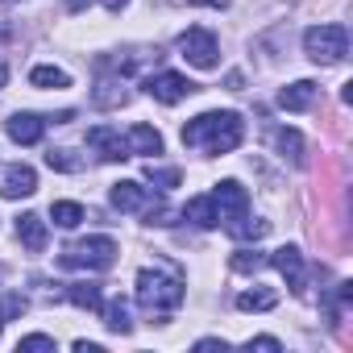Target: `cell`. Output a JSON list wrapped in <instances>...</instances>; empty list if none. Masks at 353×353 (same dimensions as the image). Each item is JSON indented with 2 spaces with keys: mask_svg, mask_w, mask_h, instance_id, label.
<instances>
[{
  "mask_svg": "<svg viewBox=\"0 0 353 353\" xmlns=\"http://www.w3.org/2000/svg\"><path fill=\"white\" fill-rule=\"evenodd\" d=\"M245 137V121L237 112H200L183 125V145L204 154H233Z\"/></svg>",
  "mask_w": 353,
  "mask_h": 353,
  "instance_id": "1",
  "label": "cell"
},
{
  "mask_svg": "<svg viewBox=\"0 0 353 353\" xmlns=\"http://www.w3.org/2000/svg\"><path fill=\"white\" fill-rule=\"evenodd\" d=\"M183 299H188L183 279H170L158 270H137V303L145 312H174Z\"/></svg>",
  "mask_w": 353,
  "mask_h": 353,
  "instance_id": "2",
  "label": "cell"
},
{
  "mask_svg": "<svg viewBox=\"0 0 353 353\" xmlns=\"http://www.w3.org/2000/svg\"><path fill=\"white\" fill-rule=\"evenodd\" d=\"M303 50H307V59L312 63H324V67H332V63H341L345 54H349V30L345 26H312L307 34H303Z\"/></svg>",
  "mask_w": 353,
  "mask_h": 353,
  "instance_id": "3",
  "label": "cell"
},
{
  "mask_svg": "<svg viewBox=\"0 0 353 353\" xmlns=\"http://www.w3.org/2000/svg\"><path fill=\"white\" fill-rule=\"evenodd\" d=\"M59 262L71 266V270H108V266L117 262V241H112V237H88V241H75V245L63 250Z\"/></svg>",
  "mask_w": 353,
  "mask_h": 353,
  "instance_id": "4",
  "label": "cell"
},
{
  "mask_svg": "<svg viewBox=\"0 0 353 353\" xmlns=\"http://www.w3.org/2000/svg\"><path fill=\"white\" fill-rule=\"evenodd\" d=\"M145 92L158 100V104H179V100H188L192 92H200L188 75H179V71H158V75H150L145 79Z\"/></svg>",
  "mask_w": 353,
  "mask_h": 353,
  "instance_id": "5",
  "label": "cell"
},
{
  "mask_svg": "<svg viewBox=\"0 0 353 353\" xmlns=\"http://www.w3.org/2000/svg\"><path fill=\"white\" fill-rule=\"evenodd\" d=\"M179 50H183V59H188L192 67H200V71H212V67H216V54H221V46H216V38H212L208 30H188V34L179 38Z\"/></svg>",
  "mask_w": 353,
  "mask_h": 353,
  "instance_id": "6",
  "label": "cell"
},
{
  "mask_svg": "<svg viewBox=\"0 0 353 353\" xmlns=\"http://www.w3.org/2000/svg\"><path fill=\"white\" fill-rule=\"evenodd\" d=\"M212 204H216V216H221L225 225H233V221H241V216L250 212V192H245L237 179H225V183H216Z\"/></svg>",
  "mask_w": 353,
  "mask_h": 353,
  "instance_id": "7",
  "label": "cell"
},
{
  "mask_svg": "<svg viewBox=\"0 0 353 353\" xmlns=\"http://www.w3.org/2000/svg\"><path fill=\"white\" fill-rule=\"evenodd\" d=\"M34 192H38V170L34 166H26V162L5 166V174H0V196L5 200H26Z\"/></svg>",
  "mask_w": 353,
  "mask_h": 353,
  "instance_id": "8",
  "label": "cell"
},
{
  "mask_svg": "<svg viewBox=\"0 0 353 353\" xmlns=\"http://www.w3.org/2000/svg\"><path fill=\"white\" fill-rule=\"evenodd\" d=\"M88 145H92L104 162H125V158H129V141H125L117 129H108V125L88 129Z\"/></svg>",
  "mask_w": 353,
  "mask_h": 353,
  "instance_id": "9",
  "label": "cell"
},
{
  "mask_svg": "<svg viewBox=\"0 0 353 353\" xmlns=\"http://www.w3.org/2000/svg\"><path fill=\"white\" fill-rule=\"evenodd\" d=\"M112 208H121V212H145L158 196L150 192V188H141V183H133V179H121V183H112Z\"/></svg>",
  "mask_w": 353,
  "mask_h": 353,
  "instance_id": "10",
  "label": "cell"
},
{
  "mask_svg": "<svg viewBox=\"0 0 353 353\" xmlns=\"http://www.w3.org/2000/svg\"><path fill=\"white\" fill-rule=\"evenodd\" d=\"M266 262H270V266H274V270H279L287 283H291V291H295V295H303V254H299L295 245H283V250H274Z\"/></svg>",
  "mask_w": 353,
  "mask_h": 353,
  "instance_id": "11",
  "label": "cell"
},
{
  "mask_svg": "<svg viewBox=\"0 0 353 353\" xmlns=\"http://www.w3.org/2000/svg\"><path fill=\"white\" fill-rule=\"evenodd\" d=\"M42 133H46V117H38V112H13L9 117V137L17 145H38Z\"/></svg>",
  "mask_w": 353,
  "mask_h": 353,
  "instance_id": "12",
  "label": "cell"
},
{
  "mask_svg": "<svg viewBox=\"0 0 353 353\" xmlns=\"http://www.w3.org/2000/svg\"><path fill=\"white\" fill-rule=\"evenodd\" d=\"M17 241L30 250V254H42L46 250V221L38 212H21L17 216Z\"/></svg>",
  "mask_w": 353,
  "mask_h": 353,
  "instance_id": "13",
  "label": "cell"
},
{
  "mask_svg": "<svg viewBox=\"0 0 353 353\" xmlns=\"http://www.w3.org/2000/svg\"><path fill=\"white\" fill-rule=\"evenodd\" d=\"M312 100H316V83H312V79H295L291 88L279 92V104H283L287 112H303V108H312Z\"/></svg>",
  "mask_w": 353,
  "mask_h": 353,
  "instance_id": "14",
  "label": "cell"
},
{
  "mask_svg": "<svg viewBox=\"0 0 353 353\" xmlns=\"http://www.w3.org/2000/svg\"><path fill=\"white\" fill-rule=\"evenodd\" d=\"M125 141H129V154H154V158L162 154V133L154 125H133Z\"/></svg>",
  "mask_w": 353,
  "mask_h": 353,
  "instance_id": "15",
  "label": "cell"
},
{
  "mask_svg": "<svg viewBox=\"0 0 353 353\" xmlns=\"http://www.w3.org/2000/svg\"><path fill=\"white\" fill-rule=\"evenodd\" d=\"M183 221H192V225H200V229H216V225H221V216H216L212 196H196V200H188Z\"/></svg>",
  "mask_w": 353,
  "mask_h": 353,
  "instance_id": "16",
  "label": "cell"
},
{
  "mask_svg": "<svg viewBox=\"0 0 353 353\" xmlns=\"http://www.w3.org/2000/svg\"><path fill=\"white\" fill-rule=\"evenodd\" d=\"M67 299L83 312H100L104 307V295H100V283H67Z\"/></svg>",
  "mask_w": 353,
  "mask_h": 353,
  "instance_id": "17",
  "label": "cell"
},
{
  "mask_svg": "<svg viewBox=\"0 0 353 353\" xmlns=\"http://www.w3.org/2000/svg\"><path fill=\"white\" fill-rule=\"evenodd\" d=\"M100 312H104L108 332H117V336L133 332V320H129V303H125V299H112V303H108V307H100Z\"/></svg>",
  "mask_w": 353,
  "mask_h": 353,
  "instance_id": "18",
  "label": "cell"
},
{
  "mask_svg": "<svg viewBox=\"0 0 353 353\" xmlns=\"http://www.w3.org/2000/svg\"><path fill=\"white\" fill-rule=\"evenodd\" d=\"M237 241H258V237H266L270 233V221H250V212L241 216V221H233V225H225Z\"/></svg>",
  "mask_w": 353,
  "mask_h": 353,
  "instance_id": "19",
  "label": "cell"
},
{
  "mask_svg": "<svg viewBox=\"0 0 353 353\" xmlns=\"http://www.w3.org/2000/svg\"><path fill=\"white\" fill-rule=\"evenodd\" d=\"M274 303H279V295L266 291V287H258V291H241V295H237V307H241V312H270Z\"/></svg>",
  "mask_w": 353,
  "mask_h": 353,
  "instance_id": "20",
  "label": "cell"
},
{
  "mask_svg": "<svg viewBox=\"0 0 353 353\" xmlns=\"http://www.w3.org/2000/svg\"><path fill=\"white\" fill-rule=\"evenodd\" d=\"M30 83L34 88H71V75L63 67H34L30 71Z\"/></svg>",
  "mask_w": 353,
  "mask_h": 353,
  "instance_id": "21",
  "label": "cell"
},
{
  "mask_svg": "<svg viewBox=\"0 0 353 353\" xmlns=\"http://www.w3.org/2000/svg\"><path fill=\"white\" fill-rule=\"evenodd\" d=\"M50 221H54L59 229H75V225L83 221V208H79L75 200H59V204H50Z\"/></svg>",
  "mask_w": 353,
  "mask_h": 353,
  "instance_id": "22",
  "label": "cell"
},
{
  "mask_svg": "<svg viewBox=\"0 0 353 353\" xmlns=\"http://www.w3.org/2000/svg\"><path fill=\"white\" fill-rule=\"evenodd\" d=\"M145 179L158 188V192H170V188H179V179H183V174H179V166H145Z\"/></svg>",
  "mask_w": 353,
  "mask_h": 353,
  "instance_id": "23",
  "label": "cell"
},
{
  "mask_svg": "<svg viewBox=\"0 0 353 353\" xmlns=\"http://www.w3.org/2000/svg\"><path fill=\"white\" fill-rule=\"evenodd\" d=\"M274 145H279L283 154H291L295 162H303V137H299L295 129H274Z\"/></svg>",
  "mask_w": 353,
  "mask_h": 353,
  "instance_id": "24",
  "label": "cell"
},
{
  "mask_svg": "<svg viewBox=\"0 0 353 353\" xmlns=\"http://www.w3.org/2000/svg\"><path fill=\"white\" fill-rule=\"evenodd\" d=\"M229 266H233L237 274H250V270H262V266H266V254H258V250H237Z\"/></svg>",
  "mask_w": 353,
  "mask_h": 353,
  "instance_id": "25",
  "label": "cell"
},
{
  "mask_svg": "<svg viewBox=\"0 0 353 353\" xmlns=\"http://www.w3.org/2000/svg\"><path fill=\"white\" fill-rule=\"evenodd\" d=\"M129 100V92L121 88V83H100L96 88V104H104V108H117V104H125Z\"/></svg>",
  "mask_w": 353,
  "mask_h": 353,
  "instance_id": "26",
  "label": "cell"
},
{
  "mask_svg": "<svg viewBox=\"0 0 353 353\" xmlns=\"http://www.w3.org/2000/svg\"><path fill=\"white\" fill-rule=\"evenodd\" d=\"M38 349L54 353V336H46V332H34V336H21V341H17V353H38Z\"/></svg>",
  "mask_w": 353,
  "mask_h": 353,
  "instance_id": "27",
  "label": "cell"
},
{
  "mask_svg": "<svg viewBox=\"0 0 353 353\" xmlns=\"http://www.w3.org/2000/svg\"><path fill=\"white\" fill-rule=\"evenodd\" d=\"M46 162H50L54 170H79V166H83V162L75 158V150H50V154H46Z\"/></svg>",
  "mask_w": 353,
  "mask_h": 353,
  "instance_id": "28",
  "label": "cell"
},
{
  "mask_svg": "<svg viewBox=\"0 0 353 353\" xmlns=\"http://www.w3.org/2000/svg\"><path fill=\"white\" fill-rule=\"evenodd\" d=\"M17 312H26V299H17V295H9L5 303H0V320H9V316H17Z\"/></svg>",
  "mask_w": 353,
  "mask_h": 353,
  "instance_id": "29",
  "label": "cell"
},
{
  "mask_svg": "<svg viewBox=\"0 0 353 353\" xmlns=\"http://www.w3.org/2000/svg\"><path fill=\"white\" fill-rule=\"evenodd\" d=\"M245 349H270V353H279L283 345H279L274 336H250V341H245Z\"/></svg>",
  "mask_w": 353,
  "mask_h": 353,
  "instance_id": "30",
  "label": "cell"
},
{
  "mask_svg": "<svg viewBox=\"0 0 353 353\" xmlns=\"http://www.w3.org/2000/svg\"><path fill=\"white\" fill-rule=\"evenodd\" d=\"M196 349H225V341L221 336H204V341H196Z\"/></svg>",
  "mask_w": 353,
  "mask_h": 353,
  "instance_id": "31",
  "label": "cell"
},
{
  "mask_svg": "<svg viewBox=\"0 0 353 353\" xmlns=\"http://www.w3.org/2000/svg\"><path fill=\"white\" fill-rule=\"evenodd\" d=\"M75 353H104L96 341H75Z\"/></svg>",
  "mask_w": 353,
  "mask_h": 353,
  "instance_id": "32",
  "label": "cell"
},
{
  "mask_svg": "<svg viewBox=\"0 0 353 353\" xmlns=\"http://www.w3.org/2000/svg\"><path fill=\"white\" fill-rule=\"evenodd\" d=\"M88 5H92V0H67V9H71V13H83Z\"/></svg>",
  "mask_w": 353,
  "mask_h": 353,
  "instance_id": "33",
  "label": "cell"
},
{
  "mask_svg": "<svg viewBox=\"0 0 353 353\" xmlns=\"http://www.w3.org/2000/svg\"><path fill=\"white\" fill-rule=\"evenodd\" d=\"M125 5H129V0H104V9H108V13H121Z\"/></svg>",
  "mask_w": 353,
  "mask_h": 353,
  "instance_id": "34",
  "label": "cell"
},
{
  "mask_svg": "<svg viewBox=\"0 0 353 353\" xmlns=\"http://www.w3.org/2000/svg\"><path fill=\"white\" fill-rule=\"evenodd\" d=\"M192 5H212V9H225L229 0H192Z\"/></svg>",
  "mask_w": 353,
  "mask_h": 353,
  "instance_id": "35",
  "label": "cell"
},
{
  "mask_svg": "<svg viewBox=\"0 0 353 353\" xmlns=\"http://www.w3.org/2000/svg\"><path fill=\"white\" fill-rule=\"evenodd\" d=\"M5 83H9V67H5V63H0V88H5Z\"/></svg>",
  "mask_w": 353,
  "mask_h": 353,
  "instance_id": "36",
  "label": "cell"
},
{
  "mask_svg": "<svg viewBox=\"0 0 353 353\" xmlns=\"http://www.w3.org/2000/svg\"><path fill=\"white\" fill-rule=\"evenodd\" d=\"M0 324H5V320H0Z\"/></svg>",
  "mask_w": 353,
  "mask_h": 353,
  "instance_id": "37",
  "label": "cell"
}]
</instances>
